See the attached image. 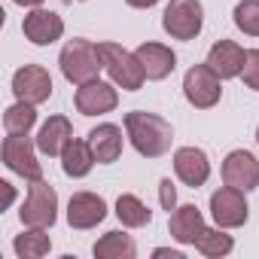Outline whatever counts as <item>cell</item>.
<instances>
[{"instance_id": "6da1fadb", "label": "cell", "mask_w": 259, "mask_h": 259, "mask_svg": "<svg viewBox=\"0 0 259 259\" xmlns=\"http://www.w3.org/2000/svg\"><path fill=\"white\" fill-rule=\"evenodd\" d=\"M125 135L132 141V147L144 156V159H159L171 150L174 141V128L168 119H162L159 113H147V110H132L125 113Z\"/></svg>"}, {"instance_id": "7a4b0ae2", "label": "cell", "mask_w": 259, "mask_h": 259, "mask_svg": "<svg viewBox=\"0 0 259 259\" xmlns=\"http://www.w3.org/2000/svg\"><path fill=\"white\" fill-rule=\"evenodd\" d=\"M58 64H61V73L67 82L73 85H85L92 79H98L101 67H104V58L98 52V46L85 37H73L64 43L61 55H58Z\"/></svg>"}, {"instance_id": "3957f363", "label": "cell", "mask_w": 259, "mask_h": 259, "mask_svg": "<svg viewBox=\"0 0 259 259\" xmlns=\"http://www.w3.org/2000/svg\"><path fill=\"white\" fill-rule=\"evenodd\" d=\"M19 220L25 229H52L58 220V192L46 180H31Z\"/></svg>"}, {"instance_id": "277c9868", "label": "cell", "mask_w": 259, "mask_h": 259, "mask_svg": "<svg viewBox=\"0 0 259 259\" xmlns=\"http://www.w3.org/2000/svg\"><path fill=\"white\" fill-rule=\"evenodd\" d=\"M98 52L104 58V70L110 73L113 85H119L125 92H138L144 85L147 73H144V67H141L135 52L122 49L119 43H98Z\"/></svg>"}, {"instance_id": "5b68a950", "label": "cell", "mask_w": 259, "mask_h": 259, "mask_svg": "<svg viewBox=\"0 0 259 259\" xmlns=\"http://www.w3.org/2000/svg\"><path fill=\"white\" fill-rule=\"evenodd\" d=\"M162 28L171 40H195L204 28L201 0H171L162 16Z\"/></svg>"}, {"instance_id": "8992f818", "label": "cell", "mask_w": 259, "mask_h": 259, "mask_svg": "<svg viewBox=\"0 0 259 259\" xmlns=\"http://www.w3.org/2000/svg\"><path fill=\"white\" fill-rule=\"evenodd\" d=\"M183 95L195 110H210L223 98V79L210 70V64H192L183 76Z\"/></svg>"}, {"instance_id": "52a82bcc", "label": "cell", "mask_w": 259, "mask_h": 259, "mask_svg": "<svg viewBox=\"0 0 259 259\" xmlns=\"http://www.w3.org/2000/svg\"><path fill=\"white\" fill-rule=\"evenodd\" d=\"M4 165L25 180H43V165L37 162V150L28 135L4 138Z\"/></svg>"}, {"instance_id": "ba28073f", "label": "cell", "mask_w": 259, "mask_h": 259, "mask_svg": "<svg viewBox=\"0 0 259 259\" xmlns=\"http://www.w3.org/2000/svg\"><path fill=\"white\" fill-rule=\"evenodd\" d=\"M210 217L220 229H238L247 223L250 217V207H247V198L241 189L235 186H223L210 195Z\"/></svg>"}, {"instance_id": "9c48e42d", "label": "cell", "mask_w": 259, "mask_h": 259, "mask_svg": "<svg viewBox=\"0 0 259 259\" xmlns=\"http://www.w3.org/2000/svg\"><path fill=\"white\" fill-rule=\"evenodd\" d=\"M13 95L28 104H43L52 98V76L40 64H25L13 73Z\"/></svg>"}, {"instance_id": "30bf717a", "label": "cell", "mask_w": 259, "mask_h": 259, "mask_svg": "<svg viewBox=\"0 0 259 259\" xmlns=\"http://www.w3.org/2000/svg\"><path fill=\"white\" fill-rule=\"evenodd\" d=\"M73 104H76V110H79L82 116H104V113L116 110L119 92H116V85H110V82L92 79V82H85V85L76 89Z\"/></svg>"}, {"instance_id": "8fae6325", "label": "cell", "mask_w": 259, "mask_h": 259, "mask_svg": "<svg viewBox=\"0 0 259 259\" xmlns=\"http://www.w3.org/2000/svg\"><path fill=\"white\" fill-rule=\"evenodd\" d=\"M223 180L226 186H235L241 192H250L259 186V162L247 150H232L223 162Z\"/></svg>"}, {"instance_id": "7c38bea8", "label": "cell", "mask_w": 259, "mask_h": 259, "mask_svg": "<svg viewBox=\"0 0 259 259\" xmlns=\"http://www.w3.org/2000/svg\"><path fill=\"white\" fill-rule=\"evenodd\" d=\"M22 34L34 43V46H52L55 40H61L64 34V19L52 10H31L22 22Z\"/></svg>"}, {"instance_id": "4fadbf2b", "label": "cell", "mask_w": 259, "mask_h": 259, "mask_svg": "<svg viewBox=\"0 0 259 259\" xmlns=\"http://www.w3.org/2000/svg\"><path fill=\"white\" fill-rule=\"evenodd\" d=\"M174 174L180 177L183 186L189 189H198L207 183L210 177V162H207V153L198 150V147H180L174 153Z\"/></svg>"}, {"instance_id": "5bb4252c", "label": "cell", "mask_w": 259, "mask_h": 259, "mask_svg": "<svg viewBox=\"0 0 259 259\" xmlns=\"http://www.w3.org/2000/svg\"><path fill=\"white\" fill-rule=\"evenodd\" d=\"M107 217V201L95 192H73L67 201V223L70 229H95Z\"/></svg>"}, {"instance_id": "9a60e30c", "label": "cell", "mask_w": 259, "mask_h": 259, "mask_svg": "<svg viewBox=\"0 0 259 259\" xmlns=\"http://www.w3.org/2000/svg\"><path fill=\"white\" fill-rule=\"evenodd\" d=\"M135 55H138V61H141V67H144V73H147V79H153V82L171 76V70L177 67V55H174L171 46H165V43H141V46L135 49Z\"/></svg>"}, {"instance_id": "2e32d148", "label": "cell", "mask_w": 259, "mask_h": 259, "mask_svg": "<svg viewBox=\"0 0 259 259\" xmlns=\"http://www.w3.org/2000/svg\"><path fill=\"white\" fill-rule=\"evenodd\" d=\"M244 58H247V52H244L235 40H217V43L210 46V52H207V64H210V70H213L220 79H235V76H241Z\"/></svg>"}, {"instance_id": "e0dca14e", "label": "cell", "mask_w": 259, "mask_h": 259, "mask_svg": "<svg viewBox=\"0 0 259 259\" xmlns=\"http://www.w3.org/2000/svg\"><path fill=\"white\" fill-rule=\"evenodd\" d=\"M204 229H207V226H204V213H201L195 204H180V207L171 210L168 232H171V238H174L177 244H192V247H195V241L201 238Z\"/></svg>"}, {"instance_id": "ac0fdd59", "label": "cell", "mask_w": 259, "mask_h": 259, "mask_svg": "<svg viewBox=\"0 0 259 259\" xmlns=\"http://www.w3.org/2000/svg\"><path fill=\"white\" fill-rule=\"evenodd\" d=\"M89 147L98 159V165H113L122 156V128L113 122H104L89 132Z\"/></svg>"}, {"instance_id": "d6986e66", "label": "cell", "mask_w": 259, "mask_h": 259, "mask_svg": "<svg viewBox=\"0 0 259 259\" xmlns=\"http://www.w3.org/2000/svg\"><path fill=\"white\" fill-rule=\"evenodd\" d=\"M70 141H73L70 119L67 116H49V122L40 128V135H37V150L43 156H61Z\"/></svg>"}, {"instance_id": "ffe728a7", "label": "cell", "mask_w": 259, "mask_h": 259, "mask_svg": "<svg viewBox=\"0 0 259 259\" xmlns=\"http://www.w3.org/2000/svg\"><path fill=\"white\" fill-rule=\"evenodd\" d=\"M58 159H61L64 174H67V177H73V180L85 177V174L95 168V162H98V159H95V153H92V147H89V141H70Z\"/></svg>"}, {"instance_id": "44dd1931", "label": "cell", "mask_w": 259, "mask_h": 259, "mask_svg": "<svg viewBox=\"0 0 259 259\" xmlns=\"http://www.w3.org/2000/svg\"><path fill=\"white\" fill-rule=\"evenodd\" d=\"M92 253L98 259H135L138 256V244L132 235H125L119 229L107 232L104 238H98V244L92 247Z\"/></svg>"}, {"instance_id": "7402d4cb", "label": "cell", "mask_w": 259, "mask_h": 259, "mask_svg": "<svg viewBox=\"0 0 259 259\" xmlns=\"http://www.w3.org/2000/svg\"><path fill=\"white\" fill-rule=\"evenodd\" d=\"M116 217H119V223L128 226V229H144V226L153 223V210H150L138 195H132V192H125V195L116 198Z\"/></svg>"}, {"instance_id": "603a6c76", "label": "cell", "mask_w": 259, "mask_h": 259, "mask_svg": "<svg viewBox=\"0 0 259 259\" xmlns=\"http://www.w3.org/2000/svg\"><path fill=\"white\" fill-rule=\"evenodd\" d=\"M195 250L201 256H207V259H223V256H229L235 250V238L226 229H220V226L217 229H204L201 238L195 241Z\"/></svg>"}, {"instance_id": "cb8c5ba5", "label": "cell", "mask_w": 259, "mask_h": 259, "mask_svg": "<svg viewBox=\"0 0 259 259\" xmlns=\"http://www.w3.org/2000/svg\"><path fill=\"white\" fill-rule=\"evenodd\" d=\"M13 250H16L19 259H40V256H46L52 250V241H49L46 229H28V232L16 235Z\"/></svg>"}, {"instance_id": "d4e9b609", "label": "cell", "mask_w": 259, "mask_h": 259, "mask_svg": "<svg viewBox=\"0 0 259 259\" xmlns=\"http://www.w3.org/2000/svg\"><path fill=\"white\" fill-rule=\"evenodd\" d=\"M34 122H37V104H28V101H16L4 113L7 135H28L34 128Z\"/></svg>"}, {"instance_id": "484cf974", "label": "cell", "mask_w": 259, "mask_h": 259, "mask_svg": "<svg viewBox=\"0 0 259 259\" xmlns=\"http://www.w3.org/2000/svg\"><path fill=\"white\" fill-rule=\"evenodd\" d=\"M235 25L247 37H259V0H241L235 7Z\"/></svg>"}, {"instance_id": "4316f807", "label": "cell", "mask_w": 259, "mask_h": 259, "mask_svg": "<svg viewBox=\"0 0 259 259\" xmlns=\"http://www.w3.org/2000/svg\"><path fill=\"white\" fill-rule=\"evenodd\" d=\"M241 79H244V85H247V89L259 92V49H247V58H244Z\"/></svg>"}, {"instance_id": "83f0119b", "label": "cell", "mask_w": 259, "mask_h": 259, "mask_svg": "<svg viewBox=\"0 0 259 259\" xmlns=\"http://www.w3.org/2000/svg\"><path fill=\"white\" fill-rule=\"evenodd\" d=\"M159 201H162V207H165L168 213L177 207V189H174L171 177H162V180H159Z\"/></svg>"}, {"instance_id": "f1b7e54d", "label": "cell", "mask_w": 259, "mask_h": 259, "mask_svg": "<svg viewBox=\"0 0 259 259\" xmlns=\"http://www.w3.org/2000/svg\"><path fill=\"white\" fill-rule=\"evenodd\" d=\"M156 259H183V250H171V247H156L153 250Z\"/></svg>"}, {"instance_id": "f546056e", "label": "cell", "mask_w": 259, "mask_h": 259, "mask_svg": "<svg viewBox=\"0 0 259 259\" xmlns=\"http://www.w3.org/2000/svg\"><path fill=\"white\" fill-rule=\"evenodd\" d=\"M125 4H128V7H135V10H153L159 0H125Z\"/></svg>"}, {"instance_id": "4dcf8cb0", "label": "cell", "mask_w": 259, "mask_h": 259, "mask_svg": "<svg viewBox=\"0 0 259 259\" xmlns=\"http://www.w3.org/2000/svg\"><path fill=\"white\" fill-rule=\"evenodd\" d=\"M13 4H19L25 10H37V7H43V0H13Z\"/></svg>"}, {"instance_id": "1f68e13d", "label": "cell", "mask_w": 259, "mask_h": 259, "mask_svg": "<svg viewBox=\"0 0 259 259\" xmlns=\"http://www.w3.org/2000/svg\"><path fill=\"white\" fill-rule=\"evenodd\" d=\"M256 144H259V128H256Z\"/></svg>"}]
</instances>
